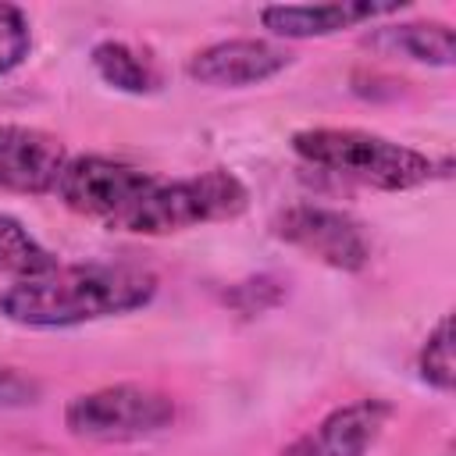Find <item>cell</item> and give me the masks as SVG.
Returning <instances> with one entry per match:
<instances>
[{"mask_svg": "<svg viewBox=\"0 0 456 456\" xmlns=\"http://www.w3.org/2000/svg\"><path fill=\"white\" fill-rule=\"evenodd\" d=\"M53 192L68 210L128 235H171L235 221L249 207L246 182L224 167L171 178L103 153L68 157Z\"/></svg>", "mask_w": 456, "mask_h": 456, "instance_id": "6da1fadb", "label": "cell"}, {"mask_svg": "<svg viewBox=\"0 0 456 456\" xmlns=\"http://www.w3.org/2000/svg\"><path fill=\"white\" fill-rule=\"evenodd\" d=\"M157 274L135 264H57L0 292V314L21 328H78L150 306Z\"/></svg>", "mask_w": 456, "mask_h": 456, "instance_id": "7a4b0ae2", "label": "cell"}, {"mask_svg": "<svg viewBox=\"0 0 456 456\" xmlns=\"http://www.w3.org/2000/svg\"><path fill=\"white\" fill-rule=\"evenodd\" d=\"M289 146L310 167L381 192H406L428 185L435 175H445L442 167H449V164H435L428 153L413 146H403L388 135L363 128H331V125L299 128L292 132Z\"/></svg>", "mask_w": 456, "mask_h": 456, "instance_id": "3957f363", "label": "cell"}, {"mask_svg": "<svg viewBox=\"0 0 456 456\" xmlns=\"http://www.w3.org/2000/svg\"><path fill=\"white\" fill-rule=\"evenodd\" d=\"M178 406L167 392L135 385V381H118L103 385L93 392H82L68 399L64 406V428L75 438L86 442H135L160 435L175 424Z\"/></svg>", "mask_w": 456, "mask_h": 456, "instance_id": "277c9868", "label": "cell"}, {"mask_svg": "<svg viewBox=\"0 0 456 456\" xmlns=\"http://www.w3.org/2000/svg\"><path fill=\"white\" fill-rule=\"evenodd\" d=\"M271 232L285 246L306 253L310 260H321L324 267L346 271V274H356L370 264V239H367L363 224L335 207L292 203L274 214Z\"/></svg>", "mask_w": 456, "mask_h": 456, "instance_id": "5b68a950", "label": "cell"}, {"mask_svg": "<svg viewBox=\"0 0 456 456\" xmlns=\"http://www.w3.org/2000/svg\"><path fill=\"white\" fill-rule=\"evenodd\" d=\"M292 64V53L271 39H221L196 50L185 61V75L210 89H246L281 75Z\"/></svg>", "mask_w": 456, "mask_h": 456, "instance_id": "8992f818", "label": "cell"}, {"mask_svg": "<svg viewBox=\"0 0 456 456\" xmlns=\"http://www.w3.org/2000/svg\"><path fill=\"white\" fill-rule=\"evenodd\" d=\"M392 403L367 395L324 413L314 428L292 438L281 456H367L370 445L381 438L385 424L392 420Z\"/></svg>", "mask_w": 456, "mask_h": 456, "instance_id": "52a82bcc", "label": "cell"}, {"mask_svg": "<svg viewBox=\"0 0 456 456\" xmlns=\"http://www.w3.org/2000/svg\"><path fill=\"white\" fill-rule=\"evenodd\" d=\"M68 150L53 132L32 125H0V189L46 196L57 189Z\"/></svg>", "mask_w": 456, "mask_h": 456, "instance_id": "ba28073f", "label": "cell"}, {"mask_svg": "<svg viewBox=\"0 0 456 456\" xmlns=\"http://www.w3.org/2000/svg\"><path fill=\"white\" fill-rule=\"evenodd\" d=\"M403 11V4H370V0H342V4H267L260 7V25L274 39H321L342 28L367 25L374 18H388Z\"/></svg>", "mask_w": 456, "mask_h": 456, "instance_id": "9c48e42d", "label": "cell"}, {"mask_svg": "<svg viewBox=\"0 0 456 456\" xmlns=\"http://www.w3.org/2000/svg\"><path fill=\"white\" fill-rule=\"evenodd\" d=\"M370 50H381L388 57H406L417 64L431 68H449L456 61V39L449 21H399V25H381L367 32L363 39Z\"/></svg>", "mask_w": 456, "mask_h": 456, "instance_id": "30bf717a", "label": "cell"}, {"mask_svg": "<svg viewBox=\"0 0 456 456\" xmlns=\"http://www.w3.org/2000/svg\"><path fill=\"white\" fill-rule=\"evenodd\" d=\"M89 64L93 71L118 93L128 96H150L160 89V75L153 68V61L146 53H139L135 46L121 43V39H100L89 50Z\"/></svg>", "mask_w": 456, "mask_h": 456, "instance_id": "8fae6325", "label": "cell"}, {"mask_svg": "<svg viewBox=\"0 0 456 456\" xmlns=\"http://www.w3.org/2000/svg\"><path fill=\"white\" fill-rule=\"evenodd\" d=\"M57 267V256L14 217L0 214V274L36 278Z\"/></svg>", "mask_w": 456, "mask_h": 456, "instance_id": "7c38bea8", "label": "cell"}, {"mask_svg": "<svg viewBox=\"0 0 456 456\" xmlns=\"http://www.w3.org/2000/svg\"><path fill=\"white\" fill-rule=\"evenodd\" d=\"M417 374L424 385L438 388V392H452L456 381V360H452V317L442 314L438 324L428 331V338L420 342L417 353Z\"/></svg>", "mask_w": 456, "mask_h": 456, "instance_id": "4fadbf2b", "label": "cell"}, {"mask_svg": "<svg viewBox=\"0 0 456 456\" xmlns=\"http://www.w3.org/2000/svg\"><path fill=\"white\" fill-rule=\"evenodd\" d=\"M32 53V21L21 7L0 4V78L18 71Z\"/></svg>", "mask_w": 456, "mask_h": 456, "instance_id": "5bb4252c", "label": "cell"}, {"mask_svg": "<svg viewBox=\"0 0 456 456\" xmlns=\"http://www.w3.org/2000/svg\"><path fill=\"white\" fill-rule=\"evenodd\" d=\"M285 299V285L271 274H256V278H246V281H235L228 292H224V303L232 310H239L242 317H260L264 310L278 306Z\"/></svg>", "mask_w": 456, "mask_h": 456, "instance_id": "9a60e30c", "label": "cell"}, {"mask_svg": "<svg viewBox=\"0 0 456 456\" xmlns=\"http://www.w3.org/2000/svg\"><path fill=\"white\" fill-rule=\"evenodd\" d=\"M39 381L18 367H0V410H21L39 399Z\"/></svg>", "mask_w": 456, "mask_h": 456, "instance_id": "2e32d148", "label": "cell"}]
</instances>
